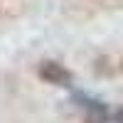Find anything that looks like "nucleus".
I'll list each match as a JSON object with an SVG mask.
<instances>
[{"label":"nucleus","instance_id":"nucleus-1","mask_svg":"<svg viewBox=\"0 0 123 123\" xmlns=\"http://www.w3.org/2000/svg\"><path fill=\"white\" fill-rule=\"evenodd\" d=\"M37 76L44 81V84H52V86H69L71 81H74V76H71V71L59 64V62L54 59H47L42 62V64L37 67Z\"/></svg>","mask_w":123,"mask_h":123}]
</instances>
